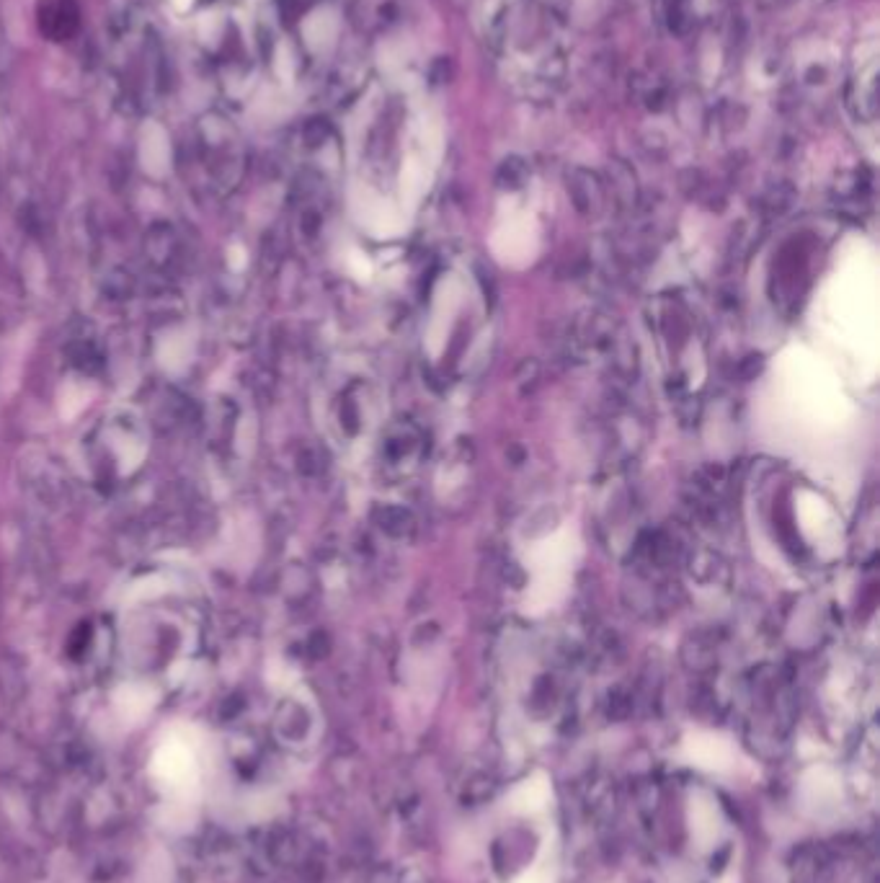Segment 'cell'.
Here are the masks:
<instances>
[{
    "instance_id": "6da1fadb",
    "label": "cell",
    "mask_w": 880,
    "mask_h": 883,
    "mask_svg": "<svg viewBox=\"0 0 880 883\" xmlns=\"http://www.w3.org/2000/svg\"><path fill=\"white\" fill-rule=\"evenodd\" d=\"M850 106L857 122L868 124L870 135L875 137V127H878V44L875 39H868V44L860 47V55H857Z\"/></svg>"
}]
</instances>
